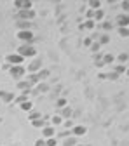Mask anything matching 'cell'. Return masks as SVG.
Returning <instances> with one entry per match:
<instances>
[{
    "label": "cell",
    "mask_w": 129,
    "mask_h": 146,
    "mask_svg": "<svg viewBox=\"0 0 129 146\" xmlns=\"http://www.w3.org/2000/svg\"><path fill=\"white\" fill-rule=\"evenodd\" d=\"M17 54H19L21 58H28V59H31V58H35V54H37V49L33 47V44H23L21 47H19V50H17Z\"/></svg>",
    "instance_id": "1"
},
{
    "label": "cell",
    "mask_w": 129,
    "mask_h": 146,
    "mask_svg": "<svg viewBox=\"0 0 129 146\" xmlns=\"http://www.w3.org/2000/svg\"><path fill=\"white\" fill-rule=\"evenodd\" d=\"M9 73H11V77L12 78H23L25 75H26V68L23 66V64H19V66H11L9 68Z\"/></svg>",
    "instance_id": "2"
},
{
    "label": "cell",
    "mask_w": 129,
    "mask_h": 146,
    "mask_svg": "<svg viewBox=\"0 0 129 146\" xmlns=\"http://www.w3.org/2000/svg\"><path fill=\"white\" fill-rule=\"evenodd\" d=\"M16 36H17V38H19L21 42H25V44H31V42H33V38H35V35H33V31H31V30L17 31V33H16Z\"/></svg>",
    "instance_id": "3"
},
{
    "label": "cell",
    "mask_w": 129,
    "mask_h": 146,
    "mask_svg": "<svg viewBox=\"0 0 129 146\" xmlns=\"http://www.w3.org/2000/svg\"><path fill=\"white\" fill-rule=\"evenodd\" d=\"M23 61H25V58H21L19 54H9L7 56V63L11 64V66H19V64H23Z\"/></svg>",
    "instance_id": "4"
},
{
    "label": "cell",
    "mask_w": 129,
    "mask_h": 146,
    "mask_svg": "<svg viewBox=\"0 0 129 146\" xmlns=\"http://www.w3.org/2000/svg\"><path fill=\"white\" fill-rule=\"evenodd\" d=\"M14 7H16L17 11H30V9L33 7V4L30 2V0H16V2H14Z\"/></svg>",
    "instance_id": "5"
},
{
    "label": "cell",
    "mask_w": 129,
    "mask_h": 146,
    "mask_svg": "<svg viewBox=\"0 0 129 146\" xmlns=\"http://www.w3.org/2000/svg\"><path fill=\"white\" fill-rule=\"evenodd\" d=\"M54 134H56V127H52V125H44L42 127V137L44 139L54 137Z\"/></svg>",
    "instance_id": "6"
},
{
    "label": "cell",
    "mask_w": 129,
    "mask_h": 146,
    "mask_svg": "<svg viewBox=\"0 0 129 146\" xmlns=\"http://www.w3.org/2000/svg\"><path fill=\"white\" fill-rule=\"evenodd\" d=\"M117 26L119 28H129V14H119L117 16Z\"/></svg>",
    "instance_id": "7"
},
{
    "label": "cell",
    "mask_w": 129,
    "mask_h": 146,
    "mask_svg": "<svg viewBox=\"0 0 129 146\" xmlns=\"http://www.w3.org/2000/svg\"><path fill=\"white\" fill-rule=\"evenodd\" d=\"M17 14H19V19L21 21H31L33 17H35V11L33 9H30V11H19Z\"/></svg>",
    "instance_id": "8"
},
{
    "label": "cell",
    "mask_w": 129,
    "mask_h": 146,
    "mask_svg": "<svg viewBox=\"0 0 129 146\" xmlns=\"http://www.w3.org/2000/svg\"><path fill=\"white\" fill-rule=\"evenodd\" d=\"M73 136H84L87 132V127L86 125H73Z\"/></svg>",
    "instance_id": "9"
},
{
    "label": "cell",
    "mask_w": 129,
    "mask_h": 146,
    "mask_svg": "<svg viewBox=\"0 0 129 146\" xmlns=\"http://www.w3.org/2000/svg\"><path fill=\"white\" fill-rule=\"evenodd\" d=\"M0 98H4V101H5V103H12L16 96H14L12 92H5V90H0Z\"/></svg>",
    "instance_id": "10"
},
{
    "label": "cell",
    "mask_w": 129,
    "mask_h": 146,
    "mask_svg": "<svg viewBox=\"0 0 129 146\" xmlns=\"http://www.w3.org/2000/svg\"><path fill=\"white\" fill-rule=\"evenodd\" d=\"M58 115H59L63 120H68V117L72 115V108H70V106H65V108H61V111H59Z\"/></svg>",
    "instance_id": "11"
},
{
    "label": "cell",
    "mask_w": 129,
    "mask_h": 146,
    "mask_svg": "<svg viewBox=\"0 0 129 146\" xmlns=\"http://www.w3.org/2000/svg\"><path fill=\"white\" fill-rule=\"evenodd\" d=\"M63 122H65V120H63V118H61V117H59L58 113H56V115H52V118H51V125H52V127L63 125Z\"/></svg>",
    "instance_id": "12"
},
{
    "label": "cell",
    "mask_w": 129,
    "mask_h": 146,
    "mask_svg": "<svg viewBox=\"0 0 129 146\" xmlns=\"http://www.w3.org/2000/svg\"><path fill=\"white\" fill-rule=\"evenodd\" d=\"M94 26H96L94 19H86L84 25H80V28H84V30H94Z\"/></svg>",
    "instance_id": "13"
},
{
    "label": "cell",
    "mask_w": 129,
    "mask_h": 146,
    "mask_svg": "<svg viewBox=\"0 0 129 146\" xmlns=\"http://www.w3.org/2000/svg\"><path fill=\"white\" fill-rule=\"evenodd\" d=\"M93 19L96 21V23H101L103 19H105V12H103V9H98V11H94V17Z\"/></svg>",
    "instance_id": "14"
},
{
    "label": "cell",
    "mask_w": 129,
    "mask_h": 146,
    "mask_svg": "<svg viewBox=\"0 0 129 146\" xmlns=\"http://www.w3.org/2000/svg\"><path fill=\"white\" fill-rule=\"evenodd\" d=\"M17 87H19V89L23 90V92H28V90L31 89V84H30V80H28V82H25V80H21L19 84H17Z\"/></svg>",
    "instance_id": "15"
},
{
    "label": "cell",
    "mask_w": 129,
    "mask_h": 146,
    "mask_svg": "<svg viewBox=\"0 0 129 146\" xmlns=\"http://www.w3.org/2000/svg\"><path fill=\"white\" fill-rule=\"evenodd\" d=\"M19 108L23 110V111H31V110H33V103L28 99V101H25V103H21L19 104Z\"/></svg>",
    "instance_id": "16"
},
{
    "label": "cell",
    "mask_w": 129,
    "mask_h": 146,
    "mask_svg": "<svg viewBox=\"0 0 129 146\" xmlns=\"http://www.w3.org/2000/svg\"><path fill=\"white\" fill-rule=\"evenodd\" d=\"M89 9H91V11L101 9V0H91V2H89Z\"/></svg>",
    "instance_id": "17"
},
{
    "label": "cell",
    "mask_w": 129,
    "mask_h": 146,
    "mask_svg": "<svg viewBox=\"0 0 129 146\" xmlns=\"http://www.w3.org/2000/svg\"><path fill=\"white\" fill-rule=\"evenodd\" d=\"M23 30H30V21H17V31H23Z\"/></svg>",
    "instance_id": "18"
},
{
    "label": "cell",
    "mask_w": 129,
    "mask_h": 146,
    "mask_svg": "<svg viewBox=\"0 0 129 146\" xmlns=\"http://www.w3.org/2000/svg\"><path fill=\"white\" fill-rule=\"evenodd\" d=\"M28 118H30V122H33V120H39V118H42V113H39V111H30V115H28Z\"/></svg>",
    "instance_id": "19"
},
{
    "label": "cell",
    "mask_w": 129,
    "mask_h": 146,
    "mask_svg": "<svg viewBox=\"0 0 129 146\" xmlns=\"http://www.w3.org/2000/svg\"><path fill=\"white\" fill-rule=\"evenodd\" d=\"M25 101H28V92H23V94H19L16 98V103L17 104H21V103H25Z\"/></svg>",
    "instance_id": "20"
},
{
    "label": "cell",
    "mask_w": 129,
    "mask_h": 146,
    "mask_svg": "<svg viewBox=\"0 0 129 146\" xmlns=\"http://www.w3.org/2000/svg\"><path fill=\"white\" fill-rule=\"evenodd\" d=\"M31 125L35 127V129H42L45 123H44V120H42V118H39V120H33V122H31Z\"/></svg>",
    "instance_id": "21"
},
{
    "label": "cell",
    "mask_w": 129,
    "mask_h": 146,
    "mask_svg": "<svg viewBox=\"0 0 129 146\" xmlns=\"http://www.w3.org/2000/svg\"><path fill=\"white\" fill-rule=\"evenodd\" d=\"M117 59H119V63H120V64H124V63H127V61H129V56H127L126 52H122V54H119V58H117Z\"/></svg>",
    "instance_id": "22"
},
{
    "label": "cell",
    "mask_w": 129,
    "mask_h": 146,
    "mask_svg": "<svg viewBox=\"0 0 129 146\" xmlns=\"http://www.w3.org/2000/svg\"><path fill=\"white\" fill-rule=\"evenodd\" d=\"M114 56H112V54H105V56H103V63L105 64H110V63H114Z\"/></svg>",
    "instance_id": "23"
},
{
    "label": "cell",
    "mask_w": 129,
    "mask_h": 146,
    "mask_svg": "<svg viewBox=\"0 0 129 146\" xmlns=\"http://www.w3.org/2000/svg\"><path fill=\"white\" fill-rule=\"evenodd\" d=\"M58 144V139L56 137H49V139H45V146H56Z\"/></svg>",
    "instance_id": "24"
},
{
    "label": "cell",
    "mask_w": 129,
    "mask_h": 146,
    "mask_svg": "<svg viewBox=\"0 0 129 146\" xmlns=\"http://www.w3.org/2000/svg\"><path fill=\"white\" fill-rule=\"evenodd\" d=\"M93 52H100V49H101V45H100V42H93V45L89 47Z\"/></svg>",
    "instance_id": "25"
},
{
    "label": "cell",
    "mask_w": 129,
    "mask_h": 146,
    "mask_svg": "<svg viewBox=\"0 0 129 146\" xmlns=\"http://www.w3.org/2000/svg\"><path fill=\"white\" fill-rule=\"evenodd\" d=\"M56 106H58V108H65V106H66V99H65V98H59V99L56 101Z\"/></svg>",
    "instance_id": "26"
},
{
    "label": "cell",
    "mask_w": 129,
    "mask_h": 146,
    "mask_svg": "<svg viewBox=\"0 0 129 146\" xmlns=\"http://www.w3.org/2000/svg\"><path fill=\"white\" fill-rule=\"evenodd\" d=\"M115 73H117V75H122V73H126V66H124V64H119V66L115 68Z\"/></svg>",
    "instance_id": "27"
},
{
    "label": "cell",
    "mask_w": 129,
    "mask_h": 146,
    "mask_svg": "<svg viewBox=\"0 0 129 146\" xmlns=\"http://www.w3.org/2000/svg\"><path fill=\"white\" fill-rule=\"evenodd\" d=\"M120 7H122L124 14H129V2H127V0H126V2H122V4H120Z\"/></svg>",
    "instance_id": "28"
},
{
    "label": "cell",
    "mask_w": 129,
    "mask_h": 146,
    "mask_svg": "<svg viewBox=\"0 0 129 146\" xmlns=\"http://www.w3.org/2000/svg\"><path fill=\"white\" fill-rule=\"evenodd\" d=\"M108 42H110V36L105 33V35L101 36V40H100V45H103V44H108Z\"/></svg>",
    "instance_id": "29"
},
{
    "label": "cell",
    "mask_w": 129,
    "mask_h": 146,
    "mask_svg": "<svg viewBox=\"0 0 129 146\" xmlns=\"http://www.w3.org/2000/svg\"><path fill=\"white\" fill-rule=\"evenodd\" d=\"M63 127H65V129H73V122L72 120H65L63 122Z\"/></svg>",
    "instance_id": "30"
},
{
    "label": "cell",
    "mask_w": 129,
    "mask_h": 146,
    "mask_svg": "<svg viewBox=\"0 0 129 146\" xmlns=\"http://www.w3.org/2000/svg\"><path fill=\"white\" fill-rule=\"evenodd\" d=\"M119 33L122 36H129V28H119Z\"/></svg>",
    "instance_id": "31"
},
{
    "label": "cell",
    "mask_w": 129,
    "mask_h": 146,
    "mask_svg": "<svg viewBox=\"0 0 129 146\" xmlns=\"http://www.w3.org/2000/svg\"><path fill=\"white\" fill-rule=\"evenodd\" d=\"M101 26H103V30H105V31H110V30H112V23H108V21H106V23H103Z\"/></svg>",
    "instance_id": "32"
},
{
    "label": "cell",
    "mask_w": 129,
    "mask_h": 146,
    "mask_svg": "<svg viewBox=\"0 0 129 146\" xmlns=\"http://www.w3.org/2000/svg\"><path fill=\"white\" fill-rule=\"evenodd\" d=\"M35 146H45V139H44V137H40V139H37Z\"/></svg>",
    "instance_id": "33"
},
{
    "label": "cell",
    "mask_w": 129,
    "mask_h": 146,
    "mask_svg": "<svg viewBox=\"0 0 129 146\" xmlns=\"http://www.w3.org/2000/svg\"><path fill=\"white\" fill-rule=\"evenodd\" d=\"M84 45L86 47H91V45H93V38H84Z\"/></svg>",
    "instance_id": "34"
},
{
    "label": "cell",
    "mask_w": 129,
    "mask_h": 146,
    "mask_svg": "<svg viewBox=\"0 0 129 146\" xmlns=\"http://www.w3.org/2000/svg\"><path fill=\"white\" fill-rule=\"evenodd\" d=\"M126 75H127V77H129V68H127V70H126Z\"/></svg>",
    "instance_id": "35"
}]
</instances>
